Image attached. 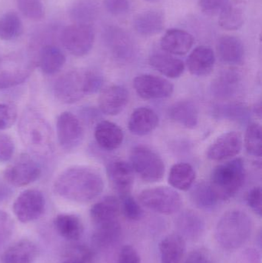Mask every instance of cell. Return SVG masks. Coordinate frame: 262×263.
<instances>
[{
	"instance_id": "cell-30",
	"label": "cell",
	"mask_w": 262,
	"mask_h": 263,
	"mask_svg": "<svg viewBox=\"0 0 262 263\" xmlns=\"http://www.w3.org/2000/svg\"><path fill=\"white\" fill-rule=\"evenodd\" d=\"M159 250L161 263H181L186 251V242L180 235H169L162 240Z\"/></svg>"
},
{
	"instance_id": "cell-17",
	"label": "cell",
	"mask_w": 262,
	"mask_h": 263,
	"mask_svg": "<svg viewBox=\"0 0 262 263\" xmlns=\"http://www.w3.org/2000/svg\"><path fill=\"white\" fill-rule=\"evenodd\" d=\"M106 170L111 184L120 196L130 193L134 182V170L130 164L117 159L109 162Z\"/></svg>"
},
{
	"instance_id": "cell-6",
	"label": "cell",
	"mask_w": 262,
	"mask_h": 263,
	"mask_svg": "<svg viewBox=\"0 0 262 263\" xmlns=\"http://www.w3.org/2000/svg\"><path fill=\"white\" fill-rule=\"evenodd\" d=\"M130 161L134 171L145 182H158L164 176L166 166L163 159L149 147H134L131 152Z\"/></svg>"
},
{
	"instance_id": "cell-48",
	"label": "cell",
	"mask_w": 262,
	"mask_h": 263,
	"mask_svg": "<svg viewBox=\"0 0 262 263\" xmlns=\"http://www.w3.org/2000/svg\"><path fill=\"white\" fill-rule=\"evenodd\" d=\"M248 205L251 209L261 216L262 213V198L261 187H255L249 192L247 196Z\"/></svg>"
},
{
	"instance_id": "cell-11",
	"label": "cell",
	"mask_w": 262,
	"mask_h": 263,
	"mask_svg": "<svg viewBox=\"0 0 262 263\" xmlns=\"http://www.w3.org/2000/svg\"><path fill=\"white\" fill-rule=\"evenodd\" d=\"M105 43L117 60L132 61L137 54L136 43L124 29L118 26H108L103 30Z\"/></svg>"
},
{
	"instance_id": "cell-8",
	"label": "cell",
	"mask_w": 262,
	"mask_h": 263,
	"mask_svg": "<svg viewBox=\"0 0 262 263\" xmlns=\"http://www.w3.org/2000/svg\"><path fill=\"white\" fill-rule=\"evenodd\" d=\"M60 40L69 53L77 57H84L93 47L95 31L91 25L74 23L62 30Z\"/></svg>"
},
{
	"instance_id": "cell-53",
	"label": "cell",
	"mask_w": 262,
	"mask_h": 263,
	"mask_svg": "<svg viewBox=\"0 0 262 263\" xmlns=\"http://www.w3.org/2000/svg\"><path fill=\"white\" fill-rule=\"evenodd\" d=\"M62 263H84L81 262V261L77 260V259H72V258H68L66 260H65L64 262Z\"/></svg>"
},
{
	"instance_id": "cell-32",
	"label": "cell",
	"mask_w": 262,
	"mask_h": 263,
	"mask_svg": "<svg viewBox=\"0 0 262 263\" xmlns=\"http://www.w3.org/2000/svg\"><path fill=\"white\" fill-rule=\"evenodd\" d=\"M149 64L158 72L171 79L178 78L185 70V64L179 59L163 53L152 54Z\"/></svg>"
},
{
	"instance_id": "cell-15",
	"label": "cell",
	"mask_w": 262,
	"mask_h": 263,
	"mask_svg": "<svg viewBox=\"0 0 262 263\" xmlns=\"http://www.w3.org/2000/svg\"><path fill=\"white\" fill-rule=\"evenodd\" d=\"M33 64L31 62L0 60V89H9L24 83L32 73Z\"/></svg>"
},
{
	"instance_id": "cell-22",
	"label": "cell",
	"mask_w": 262,
	"mask_h": 263,
	"mask_svg": "<svg viewBox=\"0 0 262 263\" xmlns=\"http://www.w3.org/2000/svg\"><path fill=\"white\" fill-rule=\"evenodd\" d=\"M215 57L213 50L208 46L195 48L187 60V66L192 75L205 77L213 70Z\"/></svg>"
},
{
	"instance_id": "cell-45",
	"label": "cell",
	"mask_w": 262,
	"mask_h": 263,
	"mask_svg": "<svg viewBox=\"0 0 262 263\" xmlns=\"http://www.w3.org/2000/svg\"><path fill=\"white\" fill-rule=\"evenodd\" d=\"M106 10L113 15H126L131 8L130 0H104Z\"/></svg>"
},
{
	"instance_id": "cell-54",
	"label": "cell",
	"mask_w": 262,
	"mask_h": 263,
	"mask_svg": "<svg viewBox=\"0 0 262 263\" xmlns=\"http://www.w3.org/2000/svg\"><path fill=\"white\" fill-rule=\"evenodd\" d=\"M146 1L150 2V3H157V2L160 1V0H146Z\"/></svg>"
},
{
	"instance_id": "cell-9",
	"label": "cell",
	"mask_w": 262,
	"mask_h": 263,
	"mask_svg": "<svg viewBox=\"0 0 262 263\" xmlns=\"http://www.w3.org/2000/svg\"><path fill=\"white\" fill-rule=\"evenodd\" d=\"M41 174L40 165L29 155L23 153L6 167L3 178L14 186H26L35 182Z\"/></svg>"
},
{
	"instance_id": "cell-49",
	"label": "cell",
	"mask_w": 262,
	"mask_h": 263,
	"mask_svg": "<svg viewBox=\"0 0 262 263\" xmlns=\"http://www.w3.org/2000/svg\"><path fill=\"white\" fill-rule=\"evenodd\" d=\"M69 258L77 259L84 263H90L92 259V253L84 246L75 245L69 251Z\"/></svg>"
},
{
	"instance_id": "cell-4",
	"label": "cell",
	"mask_w": 262,
	"mask_h": 263,
	"mask_svg": "<svg viewBox=\"0 0 262 263\" xmlns=\"http://www.w3.org/2000/svg\"><path fill=\"white\" fill-rule=\"evenodd\" d=\"M252 219L241 210L226 212L218 221L215 230L218 243L225 250H235L241 248L251 237Z\"/></svg>"
},
{
	"instance_id": "cell-42",
	"label": "cell",
	"mask_w": 262,
	"mask_h": 263,
	"mask_svg": "<svg viewBox=\"0 0 262 263\" xmlns=\"http://www.w3.org/2000/svg\"><path fill=\"white\" fill-rule=\"evenodd\" d=\"M121 210L127 219L138 220L143 216V210L135 199L129 194L121 196Z\"/></svg>"
},
{
	"instance_id": "cell-29",
	"label": "cell",
	"mask_w": 262,
	"mask_h": 263,
	"mask_svg": "<svg viewBox=\"0 0 262 263\" xmlns=\"http://www.w3.org/2000/svg\"><path fill=\"white\" fill-rule=\"evenodd\" d=\"M54 227L59 236L67 240L76 241L83 233V225L78 216L63 213L54 219Z\"/></svg>"
},
{
	"instance_id": "cell-26",
	"label": "cell",
	"mask_w": 262,
	"mask_h": 263,
	"mask_svg": "<svg viewBox=\"0 0 262 263\" xmlns=\"http://www.w3.org/2000/svg\"><path fill=\"white\" fill-rule=\"evenodd\" d=\"M217 52L220 60L227 64L238 65L244 61V45L237 37L232 35L221 37L217 44Z\"/></svg>"
},
{
	"instance_id": "cell-36",
	"label": "cell",
	"mask_w": 262,
	"mask_h": 263,
	"mask_svg": "<svg viewBox=\"0 0 262 263\" xmlns=\"http://www.w3.org/2000/svg\"><path fill=\"white\" fill-rule=\"evenodd\" d=\"M23 31V22L16 12H7L0 16V40H15L22 35Z\"/></svg>"
},
{
	"instance_id": "cell-43",
	"label": "cell",
	"mask_w": 262,
	"mask_h": 263,
	"mask_svg": "<svg viewBox=\"0 0 262 263\" xmlns=\"http://www.w3.org/2000/svg\"><path fill=\"white\" fill-rule=\"evenodd\" d=\"M18 118L16 107L12 103H0V131L10 128Z\"/></svg>"
},
{
	"instance_id": "cell-52",
	"label": "cell",
	"mask_w": 262,
	"mask_h": 263,
	"mask_svg": "<svg viewBox=\"0 0 262 263\" xmlns=\"http://www.w3.org/2000/svg\"><path fill=\"white\" fill-rule=\"evenodd\" d=\"M236 263H261V256L255 249H248L240 254Z\"/></svg>"
},
{
	"instance_id": "cell-19",
	"label": "cell",
	"mask_w": 262,
	"mask_h": 263,
	"mask_svg": "<svg viewBox=\"0 0 262 263\" xmlns=\"http://www.w3.org/2000/svg\"><path fill=\"white\" fill-rule=\"evenodd\" d=\"M94 136L97 144L107 151L119 148L124 140L123 129L118 125L107 120H103L96 125Z\"/></svg>"
},
{
	"instance_id": "cell-44",
	"label": "cell",
	"mask_w": 262,
	"mask_h": 263,
	"mask_svg": "<svg viewBox=\"0 0 262 263\" xmlns=\"http://www.w3.org/2000/svg\"><path fill=\"white\" fill-rule=\"evenodd\" d=\"M15 153V143L11 136L0 134V162L6 163L12 159Z\"/></svg>"
},
{
	"instance_id": "cell-23",
	"label": "cell",
	"mask_w": 262,
	"mask_h": 263,
	"mask_svg": "<svg viewBox=\"0 0 262 263\" xmlns=\"http://www.w3.org/2000/svg\"><path fill=\"white\" fill-rule=\"evenodd\" d=\"M194 38L190 33L178 29H169L162 38V49L173 55H185L192 49Z\"/></svg>"
},
{
	"instance_id": "cell-12",
	"label": "cell",
	"mask_w": 262,
	"mask_h": 263,
	"mask_svg": "<svg viewBox=\"0 0 262 263\" xmlns=\"http://www.w3.org/2000/svg\"><path fill=\"white\" fill-rule=\"evenodd\" d=\"M58 144L66 151L78 148L84 139V128L79 119L70 112H63L56 120Z\"/></svg>"
},
{
	"instance_id": "cell-13",
	"label": "cell",
	"mask_w": 262,
	"mask_h": 263,
	"mask_svg": "<svg viewBox=\"0 0 262 263\" xmlns=\"http://www.w3.org/2000/svg\"><path fill=\"white\" fill-rule=\"evenodd\" d=\"M133 86L137 94L146 100L168 98L174 91L173 85L169 80L150 74L135 77Z\"/></svg>"
},
{
	"instance_id": "cell-3",
	"label": "cell",
	"mask_w": 262,
	"mask_h": 263,
	"mask_svg": "<svg viewBox=\"0 0 262 263\" xmlns=\"http://www.w3.org/2000/svg\"><path fill=\"white\" fill-rule=\"evenodd\" d=\"M103 84V77L92 69H74L58 77L54 85V92L60 102L72 104L98 92Z\"/></svg>"
},
{
	"instance_id": "cell-7",
	"label": "cell",
	"mask_w": 262,
	"mask_h": 263,
	"mask_svg": "<svg viewBox=\"0 0 262 263\" xmlns=\"http://www.w3.org/2000/svg\"><path fill=\"white\" fill-rule=\"evenodd\" d=\"M138 199L143 206L164 215L177 213L183 205L180 195L173 189L166 186L146 189L141 192Z\"/></svg>"
},
{
	"instance_id": "cell-24",
	"label": "cell",
	"mask_w": 262,
	"mask_h": 263,
	"mask_svg": "<svg viewBox=\"0 0 262 263\" xmlns=\"http://www.w3.org/2000/svg\"><path fill=\"white\" fill-rule=\"evenodd\" d=\"M36 245L29 239H21L6 249L1 257L3 263H32L38 256Z\"/></svg>"
},
{
	"instance_id": "cell-10",
	"label": "cell",
	"mask_w": 262,
	"mask_h": 263,
	"mask_svg": "<svg viewBox=\"0 0 262 263\" xmlns=\"http://www.w3.org/2000/svg\"><path fill=\"white\" fill-rule=\"evenodd\" d=\"M46 201L43 193L29 189L18 195L14 201L12 210L19 222L29 223L39 219L44 213Z\"/></svg>"
},
{
	"instance_id": "cell-16",
	"label": "cell",
	"mask_w": 262,
	"mask_h": 263,
	"mask_svg": "<svg viewBox=\"0 0 262 263\" xmlns=\"http://www.w3.org/2000/svg\"><path fill=\"white\" fill-rule=\"evenodd\" d=\"M129 97V92L124 86L119 85L108 86L102 91L98 97V107L106 115H118L127 105Z\"/></svg>"
},
{
	"instance_id": "cell-35",
	"label": "cell",
	"mask_w": 262,
	"mask_h": 263,
	"mask_svg": "<svg viewBox=\"0 0 262 263\" xmlns=\"http://www.w3.org/2000/svg\"><path fill=\"white\" fill-rule=\"evenodd\" d=\"M99 6L96 0H78L71 8L70 16L75 23L89 24L98 18Z\"/></svg>"
},
{
	"instance_id": "cell-47",
	"label": "cell",
	"mask_w": 262,
	"mask_h": 263,
	"mask_svg": "<svg viewBox=\"0 0 262 263\" xmlns=\"http://www.w3.org/2000/svg\"><path fill=\"white\" fill-rule=\"evenodd\" d=\"M229 0H199L198 5L204 13L209 15H216L223 10Z\"/></svg>"
},
{
	"instance_id": "cell-55",
	"label": "cell",
	"mask_w": 262,
	"mask_h": 263,
	"mask_svg": "<svg viewBox=\"0 0 262 263\" xmlns=\"http://www.w3.org/2000/svg\"><path fill=\"white\" fill-rule=\"evenodd\" d=\"M0 60H1V59H0Z\"/></svg>"
},
{
	"instance_id": "cell-27",
	"label": "cell",
	"mask_w": 262,
	"mask_h": 263,
	"mask_svg": "<svg viewBox=\"0 0 262 263\" xmlns=\"http://www.w3.org/2000/svg\"><path fill=\"white\" fill-rule=\"evenodd\" d=\"M134 28L140 35L151 36L163 31L164 15L160 11L150 9L138 14L134 20Z\"/></svg>"
},
{
	"instance_id": "cell-40",
	"label": "cell",
	"mask_w": 262,
	"mask_h": 263,
	"mask_svg": "<svg viewBox=\"0 0 262 263\" xmlns=\"http://www.w3.org/2000/svg\"><path fill=\"white\" fill-rule=\"evenodd\" d=\"M215 114L219 118L228 119L232 121L245 122L249 117V110L245 105L232 103L218 106L215 109Z\"/></svg>"
},
{
	"instance_id": "cell-20",
	"label": "cell",
	"mask_w": 262,
	"mask_h": 263,
	"mask_svg": "<svg viewBox=\"0 0 262 263\" xmlns=\"http://www.w3.org/2000/svg\"><path fill=\"white\" fill-rule=\"evenodd\" d=\"M241 80V75L234 69L224 71L212 82L211 86L212 93L220 100L232 98L239 90Z\"/></svg>"
},
{
	"instance_id": "cell-31",
	"label": "cell",
	"mask_w": 262,
	"mask_h": 263,
	"mask_svg": "<svg viewBox=\"0 0 262 263\" xmlns=\"http://www.w3.org/2000/svg\"><path fill=\"white\" fill-rule=\"evenodd\" d=\"M176 227L183 236L191 240H195L199 239L204 232L205 223L198 213L187 210L178 216Z\"/></svg>"
},
{
	"instance_id": "cell-21",
	"label": "cell",
	"mask_w": 262,
	"mask_h": 263,
	"mask_svg": "<svg viewBox=\"0 0 262 263\" xmlns=\"http://www.w3.org/2000/svg\"><path fill=\"white\" fill-rule=\"evenodd\" d=\"M159 120L156 112L148 107H140L132 112L129 118V131L138 136L150 134L158 126Z\"/></svg>"
},
{
	"instance_id": "cell-41",
	"label": "cell",
	"mask_w": 262,
	"mask_h": 263,
	"mask_svg": "<svg viewBox=\"0 0 262 263\" xmlns=\"http://www.w3.org/2000/svg\"><path fill=\"white\" fill-rule=\"evenodd\" d=\"M21 13L28 20L38 22L45 16L44 5L42 0H16Z\"/></svg>"
},
{
	"instance_id": "cell-18",
	"label": "cell",
	"mask_w": 262,
	"mask_h": 263,
	"mask_svg": "<svg viewBox=\"0 0 262 263\" xmlns=\"http://www.w3.org/2000/svg\"><path fill=\"white\" fill-rule=\"evenodd\" d=\"M121 212L120 201L115 196H106L92 205L90 216L95 227L117 222Z\"/></svg>"
},
{
	"instance_id": "cell-39",
	"label": "cell",
	"mask_w": 262,
	"mask_h": 263,
	"mask_svg": "<svg viewBox=\"0 0 262 263\" xmlns=\"http://www.w3.org/2000/svg\"><path fill=\"white\" fill-rule=\"evenodd\" d=\"M246 151L255 157L261 156V127L257 123H252L248 126L245 136Z\"/></svg>"
},
{
	"instance_id": "cell-2",
	"label": "cell",
	"mask_w": 262,
	"mask_h": 263,
	"mask_svg": "<svg viewBox=\"0 0 262 263\" xmlns=\"http://www.w3.org/2000/svg\"><path fill=\"white\" fill-rule=\"evenodd\" d=\"M18 135L29 152L38 157H49L55 151L53 130L47 119L35 108L28 107L20 116Z\"/></svg>"
},
{
	"instance_id": "cell-34",
	"label": "cell",
	"mask_w": 262,
	"mask_h": 263,
	"mask_svg": "<svg viewBox=\"0 0 262 263\" xmlns=\"http://www.w3.org/2000/svg\"><path fill=\"white\" fill-rule=\"evenodd\" d=\"M195 178L196 174L193 167L190 164L180 162L171 168L169 183L175 190L187 191L193 185Z\"/></svg>"
},
{
	"instance_id": "cell-33",
	"label": "cell",
	"mask_w": 262,
	"mask_h": 263,
	"mask_svg": "<svg viewBox=\"0 0 262 263\" xmlns=\"http://www.w3.org/2000/svg\"><path fill=\"white\" fill-rule=\"evenodd\" d=\"M244 3L240 0H233L228 3L220 12L219 25L226 30H237L244 24Z\"/></svg>"
},
{
	"instance_id": "cell-28",
	"label": "cell",
	"mask_w": 262,
	"mask_h": 263,
	"mask_svg": "<svg viewBox=\"0 0 262 263\" xmlns=\"http://www.w3.org/2000/svg\"><path fill=\"white\" fill-rule=\"evenodd\" d=\"M66 62V55L58 46L46 45L40 51L38 65L46 75H54L59 72Z\"/></svg>"
},
{
	"instance_id": "cell-51",
	"label": "cell",
	"mask_w": 262,
	"mask_h": 263,
	"mask_svg": "<svg viewBox=\"0 0 262 263\" xmlns=\"http://www.w3.org/2000/svg\"><path fill=\"white\" fill-rule=\"evenodd\" d=\"M185 263H214L212 256L206 250H197L192 251Z\"/></svg>"
},
{
	"instance_id": "cell-46",
	"label": "cell",
	"mask_w": 262,
	"mask_h": 263,
	"mask_svg": "<svg viewBox=\"0 0 262 263\" xmlns=\"http://www.w3.org/2000/svg\"><path fill=\"white\" fill-rule=\"evenodd\" d=\"M14 222L6 212L0 210V245L6 242L12 236Z\"/></svg>"
},
{
	"instance_id": "cell-14",
	"label": "cell",
	"mask_w": 262,
	"mask_h": 263,
	"mask_svg": "<svg viewBox=\"0 0 262 263\" xmlns=\"http://www.w3.org/2000/svg\"><path fill=\"white\" fill-rule=\"evenodd\" d=\"M243 148V137L238 132L223 133L207 149L208 159L216 162L227 160L239 154Z\"/></svg>"
},
{
	"instance_id": "cell-5",
	"label": "cell",
	"mask_w": 262,
	"mask_h": 263,
	"mask_svg": "<svg viewBox=\"0 0 262 263\" xmlns=\"http://www.w3.org/2000/svg\"><path fill=\"white\" fill-rule=\"evenodd\" d=\"M246 180V167L241 158L228 161L215 167L211 175V188L219 201L233 197Z\"/></svg>"
},
{
	"instance_id": "cell-38",
	"label": "cell",
	"mask_w": 262,
	"mask_h": 263,
	"mask_svg": "<svg viewBox=\"0 0 262 263\" xmlns=\"http://www.w3.org/2000/svg\"><path fill=\"white\" fill-rule=\"evenodd\" d=\"M122 228L118 221L96 227L94 241L98 247H108L113 245L121 236Z\"/></svg>"
},
{
	"instance_id": "cell-1",
	"label": "cell",
	"mask_w": 262,
	"mask_h": 263,
	"mask_svg": "<svg viewBox=\"0 0 262 263\" xmlns=\"http://www.w3.org/2000/svg\"><path fill=\"white\" fill-rule=\"evenodd\" d=\"M104 186L99 172L85 165L66 168L54 182V190L58 196L76 202L93 200L103 193Z\"/></svg>"
},
{
	"instance_id": "cell-50",
	"label": "cell",
	"mask_w": 262,
	"mask_h": 263,
	"mask_svg": "<svg viewBox=\"0 0 262 263\" xmlns=\"http://www.w3.org/2000/svg\"><path fill=\"white\" fill-rule=\"evenodd\" d=\"M117 263H140L139 254L132 246H125L120 251Z\"/></svg>"
},
{
	"instance_id": "cell-37",
	"label": "cell",
	"mask_w": 262,
	"mask_h": 263,
	"mask_svg": "<svg viewBox=\"0 0 262 263\" xmlns=\"http://www.w3.org/2000/svg\"><path fill=\"white\" fill-rule=\"evenodd\" d=\"M191 199L197 207L206 210L215 208L219 202L210 185L205 182L194 187L191 193Z\"/></svg>"
},
{
	"instance_id": "cell-25",
	"label": "cell",
	"mask_w": 262,
	"mask_h": 263,
	"mask_svg": "<svg viewBox=\"0 0 262 263\" xmlns=\"http://www.w3.org/2000/svg\"><path fill=\"white\" fill-rule=\"evenodd\" d=\"M169 118L186 129H195L198 123V112L196 106L190 100H181L171 106Z\"/></svg>"
}]
</instances>
